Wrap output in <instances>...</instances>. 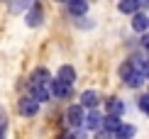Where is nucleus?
Wrapping results in <instances>:
<instances>
[{
	"instance_id": "9b49d317",
	"label": "nucleus",
	"mask_w": 149,
	"mask_h": 139,
	"mask_svg": "<svg viewBox=\"0 0 149 139\" xmlns=\"http://www.w3.org/2000/svg\"><path fill=\"white\" fill-rule=\"evenodd\" d=\"M125 112V103L120 98H108V115L110 117H120Z\"/></svg>"
},
{
	"instance_id": "bb28decb",
	"label": "nucleus",
	"mask_w": 149,
	"mask_h": 139,
	"mask_svg": "<svg viewBox=\"0 0 149 139\" xmlns=\"http://www.w3.org/2000/svg\"><path fill=\"white\" fill-rule=\"evenodd\" d=\"M147 115H149V112H147Z\"/></svg>"
},
{
	"instance_id": "a878e982",
	"label": "nucleus",
	"mask_w": 149,
	"mask_h": 139,
	"mask_svg": "<svg viewBox=\"0 0 149 139\" xmlns=\"http://www.w3.org/2000/svg\"><path fill=\"white\" fill-rule=\"evenodd\" d=\"M56 3H66V0H56Z\"/></svg>"
},
{
	"instance_id": "1a4fd4ad",
	"label": "nucleus",
	"mask_w": 149,
	"mask_h": 139,
	"mask_svg": "<svg viewBox=\"0 0 149 139\" xmlns=\"http://www.w3.org/2000/svg\"><path fill=\"white\" fill-rule=\"evenodd\" d=\"M49 95H52V93H49V85H29V98H34L39 105L47 103Z\"/></svg>"
},
{
	"instance_id": "7ed1b4c3",
	"label": "nucleus",
	"mask_w": 149,
	"mask_h": 139,
	"mask_svg": "<svg viewBox=\"0 0 149 139\" xmlns=\"http://www.w3.org/2000/svg\"><path fill=\"white\" fill-rule=\"evenodd\" d=\"M83 117H86V112H83V107L81 105H69V110H66V124L69 127H83Z\"/></svg>"
},
{
	"instance_id": "dca6fc26",
	"label": "nucleus",
	"mask_w": 149,
	"mask_h": 139,
	"mask_svg": "<svg viewBox=\"0 0 149 139\" xmlns=\"http://www.w3.org/2000/svg\"><path fill=\"white\" fill-rule=\"evenodd\" d=\"M125 83H127L130 88H139L142 83H144V76H142V73L137 71V68H134V71H132V73H130L127 78H125Z\"/></svg>"
},
{
	"instance_id": "f257e3e1",
	"label": "nucleus",
	"mask_w": 149,
	"mask_h": 139,
	"mask_svg": "<svg viewBox=\"0 0 149 139\" xmlns=\"http://www.w3.org/2000/svg\"><path fill=\"white\" fill-rule=\"evenodd\" d=\"M24 22H27V27H39V24L44 22V8H42L39 3H32V5L27 8Z\"/></svg>"
},
{
	"instance_id": "cd10ccee",
	"label": "nucleus",
	"mask_w": 149,
	"mask_h": 139,
	"mask_svg": "<svg viewBox=\"0 0 149 139\" xmlns=\"http://www.w3.org/2000/svg\"><path fill=\"white\" fill-rule=\"evenodd\" d=\"M147 95H149V93H147Z\"/></svg>"
},
{
	"instance_id": "0eeeda50",
	"label": "nucleus",
	"mask_w": 149,
	"mask_h": 139,
	"mask_svg": "<svg viewBox=\"0 0 149 139\" xmlns=\"http://www.w3.org/2000/svg\"><path fill=\"white\" fill-rule=\"evenodd\" d=\"M49 93H52L54 98H69L71 95V83H64V81H52L49 83Z\"/></svg>"
},
{
	"instance_id": "412c9836",
	"label": "nucleus",
	"mask_w": 149,
	"mask_h": 139,
	"mask_svg": "<svg viewBox=\"0 0 149 139\" xmlns=\"http://www.w3.org/2000/svg\"><path fill=\"white\" fill-rule=\"evenodd\" d=\"M137 71L144 76V78H149V61H142V64L137 66Z\"/></svg>"
},
{
	"instance_id": "20e7f679",
	"label": "nucleus",
	"mask_w": 149,
	"mask_h": 139,
	"mask_svg": "<svg viewBox=\"0 0 149 139\" xmlns=\"http://www.w3.org/2000/svg\"><path fill=\"white\" fill-rule=\"evenodd\" d=\"M49 83H52V73H49V68H44V66L34 68L32 76H29V85H49Z\"/></svg>"
},
{
	"instance_id": "f3484780",
	"label": "nucleus",
	"mask_w": 149,
	"mask_h": 139,
	"mask_svg": "<svg viewBox=\"0 0 149 139\" xmlns=\"http://www.w3.org/2000/svg\"><path fill=\"white\" fill-rule=\"evenodd\" d=\"M29 5H32V0H10V12H22Z\"/></svg>"
},
{
	"instance_id": "4468645a",
	"label": "nucleus",
	"mask_w": 149,
	"mask_h": 139,
	"mask_svg": "<svg viewBox=\"0 0 149 139\" xmlns=\"http://www.w3.org/2000/svg\"><path fill=\"white\" fill-rule=\"evenodd\" d=\"M120 124H122L120 117H110V115H105V120H103V129L110 132V134H115V132L120 129Z\"/></svg>"
},
{
	"instance_id": "6e6552de",
	"label": "nucleus",
	"mask_w": 149,
	"mask_h": 139,
	"mask_svg": "<svg viewBox=\"0 0 149 139\" xmlns=\"http://www.w3.org/2000/svg\"><path fill=\"white\" fill-rule=\"evenodd\" d=\"M66 8H69L71 15L83 17L86 12H88V0H66Z\"/></svg>"
},
{
	"instance_id": "aec40b11",
	"label": "nucleus",
	"mask_w": 149,
	"mask_h": 139,
	"mask_svg": "<svg viewBox=\"0 0 149 139\" xmlns=\"http://www.w3.org/2000/svg\"><path fill=\"white\" fill-rule=\"evenodd\" d=\"M137 105H139V112H149V95H142Z\"/></svg>"
},
{
	"instance_id": "f8f14e48",
	"label": "nucleus",
	"mask_w": 149,
	"mask_h": 139,
	"mask_svg": "<svg viewBox=\"0 0 149 139\" xmlns=\"http://www.w3.org/2000/svg\"><path fill=\"white\" fill-rule=\"evenodd\" d=\"M56 78H59V81H64V83H73V81H76V71H73V66H69V64L59 66Z\"/></svg>"
},
{
	"instance_id": "b1692460",
	"label": "nucleus",
	"mask_w": 149,
	"mask_h": 139,
	"mask_svg": "<svg viewBox=\"0 0 149 139\" xmlns=\"http://www.w3.org/2000/svg\"><path fill=\"white\" fill-rule=\"evenodd\" d=\"M142 47H144L147 51H149V34H147V37H142Z\"/></svg>"
},
{
	"instance_id": "5701e85b",
	"label": "nucleus",
	"mask_w": 149,
	"mask_h": 139,
	"mask_svg": "<svg viewBox=\"0 0 149 139\" xmlns=\"http://www.w3.org/2000/svg\"><path fill=\"white\" fill-rule=\"evenodd\" d=\"M137 5H139V10H147L149 8V0H137Z\"/></svg>"
},
{
	"instance_id": "6ab92c4d",
	"label": "nucleus",
	"mask_w": 149,
	"mask_h": 139,
	"mask_svg": "<svg viewBox=\"0 0 149 139\" xmlns=\"http://www.w3.org/2000/svg\"><path fill=\"white\" fill-rule=\"evenodd\" d=\"M5 137H8V117L0 115V139H5Z\"/></svg>"
},
{
	"instance_id": "a211bd4d",
	"label": "nucleus",
	"mask_w": 149,
	"mask_h": 139,
	"mask_svg": "<svg viewBox=\"0 0 149 139\" xmlns=\"http://www.w3.org/2000/svg\"><path fill=\"white\" fill-rule=\"evenodd\" d=\"M134 68H137V66H132V61H122V66H120V76H122V81H125L127 76L134 71Z\"/></svg>"
},
{
	"instance_id": "f03ea898",
	"label": "nucleus",
	"mask_w": 149,
	"mask_h": 139,
	"mask_svg": "<svg viewBox=\"0 0 149 139\" xmlns=\"http://www.w3.org/2000/svg\"><path fill=\"white\" fill-rule=\"evenodd\" d=\"M17 112H20L22 117H34L37 112H39V103H37L34 98L24 95V98H20V103H17Z\"/></svg>"
},
{
	"instance_id": "4be33fe9",
	"label": "nucleus",
	"mask_w": 149,
	"mask_h": 139,
	"mask_svg": "<svg viewBox=\"0 0 149 139\" xmlns=\"http://www.w3.org/2000/svg\"><path fill=\"white\" fill-rule=\"evenodd\" d=\"M95 139H113V134H110V132H105V129L100 127V129L95 132Z\"/></svg>"
},
{
	"instance_id": "39448f33",
	"label": "nucleus",
	"mask_w": 149,
	"mask_h": 139,
	"mask_svg": "<svg viewBox=\"0 0 149 139\" xmlns=\"http://www.w3.org/2000/svg\"><path fill=\"white\" fill-rule=\"evenodd\" d=\"M83 110H98V105H100V98H98L95 90H83L81 93V103H78Z\"/></svg>"
},
{
	"instance_id": "2eb2a0df",
	"label": "nucleus",
	"mask_w": 149,
	"mask_h": 139,
	"mask_svg": "<svg viewBox=\"0 0 149 139\" xmlns=\"http://www.w3.org/2000/svg\"><path fill=\"white\" fill-rule=\"evenodd\" d=\"M134 132H137V129H134V124L122 122V124H120V129L115 132V137H117V139H132V137H134Z\"/></svg>"
},
{
	"instance_id": "423d86ee",
	"label": "nucleus",
	"mask_w": 149,
	"mask_h": 139,
	"mask_svg": "<svg viewBox=\"0 0 149 139\" xmlns=\"http://www.w3.org/2000/svg\"><path fill=\"white\" fill-rule=\"evenodd\" d=\"M103 115H100V112H98V110H88V112H86V117H83V127L86 129H100L103 127Z\"/></svg>"
},
{
	"instance_id": "9d476101",
	"label": "nucleus",
	"mask_w": 149,
	"mask_h": 139,
	"mask_svg": "<svg viewBox=\"0 0 149 139\" xmlns=\"http://www.w3.org/2000/svg\"><path fill=\"white\" fill-rule=\"evenodd\" d=\"M132 29L134 32H144V29H149V17L144 15V12H134L132 15Z\"/></svg>"
},
{
	"instance_id": "ddd939ff",
	"label": "nucleus",
	"mask_w": 149,
	"mask_h": 139,
	"mask_svg": "<svg viewBox=\"0 0 149 139\" xmlns=\"http://www.w3.org/2000/svg\"><path fill=\"white\" fill-rule=\"evenodd\" d=\"M117 10L122 15H134V12H139V5H137V0H120L117 3Z\"/></svg>"
},
{
	"instance_id": "393cba45",
	"label": "nucleus",
	"mask_w": 149,
	"mask_h": 139,
	"mask_svg": "<svg viewBox=\"0 0 149 139\" xmlns=\"http://www.w3.org/2000/svg\"><path fill=\"white\" fill-rule=\"evenodd\" d=\"M59 139H73V134H64V137H59Z\"/></svg>"
}]
</instances>
